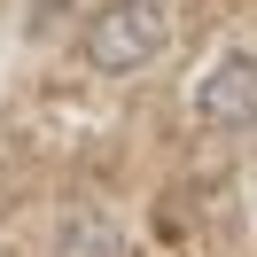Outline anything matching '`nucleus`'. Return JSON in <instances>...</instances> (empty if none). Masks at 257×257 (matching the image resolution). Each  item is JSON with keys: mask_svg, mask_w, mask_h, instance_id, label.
<instances>
[{"mask_svg": "<svg viewBox=\"0 0 257 257\" xmlns=\"http://www.w3.org/2000/svg\"><path fill=\"white\" fill-rule=\"evenodd\" d=\"M47 16H55V0H32V24H47Z\"/></svg>", "mask_w": 257, "mask_h": 257, "instance_id": "4", "label": "nucleus"}, {"mask_svg": "<svg viewBox=\"0 0 257 257\" xmlns=\"http://www.w3.org/2000/svg\"><path fill=\"white\" fill-rule=\"evenodd\" d=\"M55 257H133V249H125V226H109L101 210H70L55 226Z\"/></svg>", "mask_w": 257, "mask_h": 257, "instance_id": "3", "label": "nucleus"}, {"mask_svg": "<svg viewBox=\"0 0 257 257\" xmlns=\"http://www.w3.org/2000/svg\"><path fill=\"white\" fill-rule=\"evenodd\" d=\"M195 117L210 133H257V55H218L195 78Z\"/></svg>", "mask_w": 257, "mask_h": 257, "instance_id": "2", "label": "nucleus"}, {"mask_svg": "<svg viewBox=\"0 0 257 257\" xmlns=\"http://www.w3.org/2000/svg\"><path fill=\"white\" fill-rule=\"evenodd\" d=\"M172 47V8L164 0H101L86 16V63L101 78H133Z\"/></svg>", "mask_w": 257, "mask_h": 257, "instance_id": "1", "label": "nucleus"}]
</instances>
